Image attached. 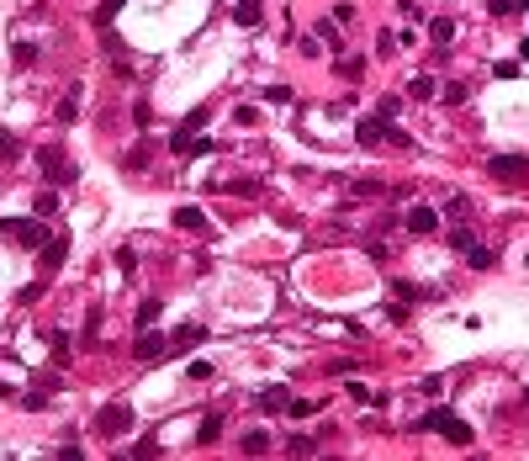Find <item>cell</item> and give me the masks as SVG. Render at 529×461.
Segmentation results:
<instances>
[{"mask_svg":"<svg viewBox=\"0 0 529 461\" xmlns=\"http://www.w3.org/2000/svg\"><path fill=\"white\" fill-rule=\"evenodd\" d=\"M334 69L344 74V80H360V74H365V59H355V53H349V59H339Z\"/></svg>","mask_w":529,"mask_h":461,"instance_id":"obj_17","label":"cell"},{"mask_svg":"<svg viewBox=\"0 0 529 461\" xmlns=\"http://www.w3.org/2000/svg\"><path fill=\"white\" fill-rule=\"evenodd\" d=\"M286 413H291V419H307V413H318V403H307V398H302V403H286Z\"/></svg>","mask_w":529,"mask_h":461,"instance_id":"obj_29","label":"cell"},{"mask_svg":"<svg viewBox=\"0 0 529 461\" xmlns=\"http://www.w3.org/2000/svg\"><path fill=\"white\" fill-rule=\"evenodd\" d=\"M233 22H239V27H254V22H260V0H244L239 11H233Z\"/></svg>","mask_w":529,"mask_h":461,"instance_id":"obj_16","label":"cell"},{"mask_svg":"<svg viewBox=\"0 0 529 461\" xmlns=\"http://www.w3.org/2000/svg\"><path fill=\"white\" fill-rule=\"evenodd\" d=\"M154 318H159V303H154V297H148V303H138V329H148Z\"/></svg>","mask_w":529,"mask_h":461,"instance_id":"obj_22","label":"cell"},{"mask_svg":"<svg viewBox=\"0 0 529 461\" xmlns=\"http://www.w3.org/2000/svg\"><path fill=\"white\" fill-rule=\"evenodd\" d=\"M260 450H270V435H264V429H249V435H244V456H260Z\"/></svg>","mask_w":529,"mask_h":461,"instance_id":"obj_14","label":"cell"},{"mask_svg":"<svg viewBox=\"0 0 529 461\" xmlns=\"http://www.w3.org/2000/svg\"><path fill=\"white\" fill-rule=\"evenodd\" d=\"M16 64H37V48H32V43H16Z\"/></svg>","mask_w":529,"mask_h":461,"instance_id":"obj_32","label":"cell"},{"mask_svg":"<svg viewBox=\"0 0 529 461\" xmlns=\"http://www.w3.org/2000/svg\"><path fill=\"white\" fill-rule=\"evenodd\" d=\"M487 170H493L503 186H524V181H529V159H524V154H498Z\"/></svg>","mask_w":529,"mask_h":461,"instance_id":"obj_5","label":"cell"},{"mask_svg":"<svg viewBox=\"0 0 529 461\" xmlns=\"http://www.w3.org/2000/svg\"><path fill=\"white\" fill-rule=\"evenodd\" d=\"M64 255H69V239L59 233V239H48L43 249H37V266H43V270H59V266H64Z\"/></svg>","mask_w":529,"mask_h":461,"instance_id":"obj_7","label":"cell"},{"mask_svg":"<svg viewBox=\"0 0 529 461\" xmlns=\"http://www.w3.org/2000/svg\"><path fill=\"white\" fill-rule=\"evenodd\" d=\"M408 96H413V101H429V96H434V80H429V74H418V80L408 85Z\"/></svg>","mask_w":529,"mask_h":461,"instance_id":"obj_19","label":"cell"},{"mask_svg":"<svg viewBox=\"0 0 529 461\" xmlns=\"http://www.w3.org/2000/svg\"><path fill=\"white\" fill-rule=\"evenodd\" d=\"M413 429H434V435H445L450 446H471V425H460V419H456L450 408H429V413H423V419H418Z\"/></svg>","mask_w":529,"mask_h":461,"instance_id":"obj_1","label":"cell"},{"mask_svg":"<svg viewBox=\"0 0 529 461\" xmlns=\"http://www.w3.org/2000/svg\"><path fill=\"white\" fill-rule=\"evenodd\" d=\"M16 154H22V144H16V138L6 133V138H0V165H6V159H16Z\"/></svg>","mask_w":529,"mask_h":461,"instance_id":"obj_26","label":"cell"},{"mask_svg":"<svg viewBox=\"0 0 529 461\" xmlns=\"http://www.w3.org/2000/svg\"><path fill=\"white\" fill-rule=\"evenodd\" d=\"M169 340H175V350H196V345L206 340V329H196V324H185L181 334H169Z\"/></svg>","mask_w":529,"mask_h":461,"instance_id":"obj_11","label":"cell"},{"mask_svg":"<svg viewBox=\"0 0 529 461\" xmlns=\"http://www.w3.org/2000/svg\"><path fill=\"white\" fill-rule=\"evenodd\" d=\"M143 165H148V149H132V154H127V170L138 175V170H143Z\"/></svg>","mask_w":529,"mask_h":461,"instance_id":"obj_31","label":"cell"},{"mask_svg":"<svg viewBox=\"0 0 529 461\" xmlns=\"http://www.w3.org/2000/svg\"><path fill=\"white\" fill-rule=\"evenodd\" d=\"M529 0H493V16H519Z\"/></svg>","mask_w":529,"mask_h":461,"instance_id":"obj_20","label":"cell"},{"mask_svg":"<svg viewBox=\"0 0 529 461\" xmlns=\"http://www.w3.org/2000/svg\"><path fill=\"white\" fill-rule=\"evenodd\" d=\"M408 228L413 233H434V228H439V212H434V207H413V212H408Z\"/></svg>","mask_w":529,"mask_h":461,"instance_id":"obj_8","label":"cell"},{"mask_svg":"<svg viewBox=\"0 0 529 461\" xmlns=\"http://www.w3.org/2000/svg\"><path fill=\"white\" fill-rule=\"evenodd\" d=\"M355 138H360L365 149H371V144H381V138H386V122H381V117H360V128H355Z\"/></svg>","mask_w":529,"mask_h":461,"instance_id":"obj_9","label":"cell"},{"mask_svg":"<svg viewBox=\"0 0 529 461\" xmlns=\"http://www.w3.org/2000/svg\"><path fill=\"white\" fill-rule=\"evenodd\" d=\"M74 111H80V85H69V90H64V101H59V117L64 122H69Z\"/></svg>","mask_w":529,"mask_h":461,"instance_id":"obj_18","label":"cell"},{"mask_svg":"<svg viewBox=\"0 0 529 461\" xmlns=\"http://www.w3.org/2000/svg\"><path fill=\"white\" fill-rule=\"evenodd\" d=\"M127 429H132V408L127 403H106V408L96 413V435L117 440V435H127Z\"/></svg>","mask_w":529,"mask_h":461,"instance_id":"obj_3","label":"cell"},{"mask_svg":"<svg viewBox=\"0 0 529 461\" xmlns=\"http://www.w3.org/2000/svg\"><path fill=\"white\" fill-rule=\"evenodd\" d=\"M286 403H291V398H286V387H281V382H270V387L260 392V408H286Z\"/></svg>","mask_w":529,"mask_h":461,"instance_id":"obj_13","label":"cell"},{"mask_svg":"<svg viewBox=\"0 0 529 461\" xmlns=\"http://www.w3.org/2000/svg\"><path fill=\"white\" fill-rule=\"evenodd\" d=\"M117 6H122V0H101V6H96V22H101V27H106V22H111V16H117Z\"/></svg>","mask_w":529,"mask_h":461,"instance_id":"obj_27","label":"cell"},{"mask_svg":"<svg viewBox=\"0 0 529 461\" xmlns=\"http://www.w3.org/2000/svg\"><path fill=\"white\" fill-rule=\"evenodd\" d=\"M524 408H529V387H524Z\"/></svg>","mask_w":529,"mask_h":461,"instance_id":"obj_34","label":"cell"},{"mask_svg":"<svg viewBox=\"0 0 529 461\" xmlns=\"http://www.w3.org/2000/svg\"><path fill=\"white\" fill-rule=\"evenodd\" d=\"M53 212H59V196L43 191V196H37V218H53Z\"/></svg>","mask_w":529,"mask_h":461,"instance_id":"obj_23","label":"cell"},{"mask_svg":"<svg viewBox=\"0 0 529 461\" xmlns=\"http://www.w3.org/2000/svg\"><path fill=\"white\" fill-rule=\"evenodd\" d=\"M132 350H138V361H159V355L169 350V334H159V329H143V334H138V345H132Z\"/></svg>","mask_w":529,"mask_h":461,"instance_id":"obj_6","label":"cell"},{"mask_svg":"<svg viewBox=\"0 0 529 461\" xmlns=\"http://www.w3.org/2000/svg\"><path fill=\"white\" fill-rule=\"evenodd\" d=\"M397 111H402V101H397V96H386V101H381V111H376V117H381V122H392Z\"/></svg>","mask_w":529,"mask_h":461,"instance_id":"obj_30","label":"cell"},{"mask_svg":"<svg viewBox=\"0 0 529 461\" xmlns=\"http://www.w3.org/2000/svg\"><path fill=\"white\" fill-rule=\"evenodd\" d=\"M493 74H498V80H514V74H519V64H514V59H503V64H493Z\"/></svg>","mask_w":529,"mask_h":461,"instance_id":"obj_33","label":"cell"},{"mask_svg":"<svg viewBox=\"0 0 529 461\" xmlns=\"http://www.w3.org/2000/svg\"><path fill=\"white\" fill-rule=\"evenodd\" d=\"M0 233H11V239L27 244V249H43V244H48V233H43L37 218H0Z\"/></svg>","mask_w":529,"mask_h":461,"instance_id":"obj_2","label":"cell"},{"mask_svg":"<svg viewBox=\"0 0 529 461\" xmlns=\"http://www.w3.org/2000/svg\"><path fill=\"white\" fill-rule=\"evenodd\" d=\"M466 266H471V270H487V266H493V249H481V244H471V249H466Z\"/></svg>","mask_w":529,"mask_h":461,"instance_id":"obj_15","label":"cell"},{"mask_svg":"<svg viewBox=\"0 0 529 461\" xmlns=\"http://www.w3.org/2000/svg\"><path fill=\"white\" fill-rule=\"evenodd\" d=\"M429 32H434V37H439V43H445V37H450V32H456V22H450V16H434V22H429Z\"/></svg>","mask_w":529,"mask_h":461,"instance_id":"obj_24","label":"cell"},{"mask_svg":"<svg viewBox=\"0 0 529 461\" xmlns=\"http://www.w3.org/2000/svg\"><path fill=\"white\" fill-rule=\"evenodd\" d=\"M175 228L202 233V228H206V212H202V207H181V212H175Z\"/></svg>","mask_w":529,"mask_h":461,"instance_id":"obj_10","label":"cell"},{"mask_svg":"<svg viewBox=\"0 0 529 461\" xmlns=\"http://www.w3.org/2000/svg\"><path fill=\"white\" fill-rule=\"evenodd\" d=\"M37 165H43V170H48V181H59V186H69L74 175H80V170H69V159H64L59 144H43V149H37Z\"/></svg>","mask_w":529,"mask_h":461,"instance_id":"obj_4","label":"cell"},{"mask_svg":"<svg viewBox=\"0 0 529 461\" xmlns=\"http://www.w3.org/2000/svg\"><path fill=\"white\" fill-rule=\"evenodd\" d=\"M466 96H471V90L460 85V80H450V85H445V101H450V106H466Z\"/></svg>","mask_w":529,"mask_h":461,"instance_id":"obj_21","label":"cell"},{"mask_svg":"<svg viewBox=\"0 0 529 461\" xmlns=\"http://www.w3.org/2000/svg\"><path fill=\"white\" fill-rule=\"evenodd\" d=\"M286 450H291V456H313V440H307V435H291Z\"/></svg>","mask_w":529,"mask_h":461,"instance_id":"obj_25","label":"cell"},{"mask_svg":"<svg viewBox=\"0 0 529 461\" xmlns=\"http://www.w3.org/2000/svg\"><path fill=\"white\" fill-rule=\"evenodd\" d=\"M217 435H223V413H206V419H202V429H196V440H202V446H212Z\"/></svg>","mask_w":529,"mask_h":461,"instance_id":"obj_12","label":"cell"},{"mask_svg":"<svg viewBox=\"0 0 529 461\" xmlns=\"http://www.w3.org/2000/svg\"><path fill=\"white\" fill-rule=\"evenodd\" d=\"M48 345H53V355H59V361H64V355H69V334H59V329H53V334H48Z\"/></svg>","mask_w":529,"mask_h":461,"instance_id":"obj_28","label":"cell"}]
</instances>
